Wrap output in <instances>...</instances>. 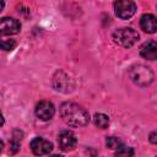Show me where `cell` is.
<instances>
[{"instance_id":"3","label":"cell","mask_w":157,"mask_h":157,"mask_svg":"<svg viewBox=\"0 0 157 157\" xmlns=\"http://www.w3.org/2000/svg\"><path fill=\"white\" fill-rule=\"evenodd\" d=\"M113 40L120 47L130 48L139 40V33L130 27H121L114 31Z\"/></svg>"},{"instance_id":"15","label":"cell","mask_w":157,"mask_h":157,"mask_svg":"<svg viewBox=\"0 0 157 157\" xmlns=\"http://www.w3.org/2000/svg\"><path fill=\"white\" fill-rule=\"evenodd\" d=\"M16 45H17V43L13 39H2L1 40V49L5 52H11L12 49H15Z\"/></svg>"},{"instance_id":"16","label":"cell","mask_w":157,"mask_h":157,"mask_svg":"<svg viewBox=\"0 0 157 157\" xmlns=\"http://www.w3.org/2000/svg\"><path fill=\"white\" fill-rule=\"evenodd\" d=\"M148 140H150V142H151V144L157 145V130H155V131H152V132L150 134Z\"/></svg>"},{"instance_id":"14","label":"cell","mask_w":157,"mask_h":157,"mask_svg":"<svg viewBox=\"0 0 157 157\" xmlns=\"http://www.w3.org/2000/svg\"><path fill=\"white\" fill-rule=\"evenodd\" d=\"M105 145H107V147H109V148H112V150H117L120 145H123V142H121V140H120L119 137L109 136V137H107V140H105Z\"/></svg>"},{"instance_id":"13","label":"cell","mask_w":157,"mask_h":157,"mask_svg":"<svg viewBox=\"0 0 157 157\" xmlns=\"http://www.w3.org/2000/svg\"><path fill=\"white\" fill-rule=\"evenodd\" d=\"M132 156H134V148L124 144L115 150V157H132Z\"/></svg>"},{"instance_id":"10","label":"cell","mask_w":157,"mask_h":157,"mask_svg":"<svg viewBox=\"0 0 157 157\" xmlns=\"http://www.w3.org/2000/svg\"><path fill=\"white\" fill-rule=\"evenodd\" d=\"M140 26L146 33H156L157 32V18L152 13H145L140 18Z\"/></svg>"},{"instance_id":"9","label":"cell","mask_w":157,"mask_h":157,"mask_svg":"<svg viewBox=\"0 0 157 157\" xmlns=\"http://www.w3.org/2000/svg\"><path fill=\"white\" fill-rule=\"evenodd\" d=\"M77 139L74 132L69 130H64L58 136V145L63 151H71L76 147Z\"/></svg>"},{"instance_id":"17","label":"cell","mask_w":157,"mask_h":157,"mask_svg":"<svg viewBox=\"0 0 157 157\" xmlns=\"http://www.w3.org/2000/svg\"><path fill=\"white\" fill-rule=\"evenodd\" d=\"M2 7H4V2H2V1H1V2H0V11H1V10H2Z\"/></svg>"},{"instance_id":"1","label":"cell","mask_w":157,"mask_h":157,"mask_svg":"<svg viewBox=\"0 0 157 157\" xmlns=\"http://www.w3.org/2000/svg\"><path fill=\"white\" fill-rule=\"evenodd\" d=\"M59 114L69 126H85L90 121L88 112L82 105L74 102H64L59 108Z\"/></svg>"},{"instance_id":"4","label":"cell","mask_w":157,"mask_h":157,"mask_svg":"<svg viewBox=\"0 0 157 157\" xmlns=\"http://www.w3.org/2000/svg\"><path fill=\"white\" fill-rule=\"evenodd\" d=\"M115 15L121 20H128L136 12V4L130 0H119L114 2Z\"/></svg>"},{"instance_id":"7","label":"cell","mask_w":157,"mask_h":157,"mask_svg":"<svg viewBox=\"0 0 157 157\" xmlns=\"http://www.w3.org/2000/svg\"><path fill=\"white\" fill-rule=\"evenodd\" d=\"M21 29V25L16 18L12 17H2L0 20V33L1 36H11L18 33Z\"/></svg>"},{"instance_id":"8","label":"cell","mask_w":157,"mask_h":157,"mask_svg":"<svg viewBox=\"0 0 157 157\" xmlns=\"http://www.w3.org/2000/svg\"><path fill=\"white\" fill-rule=\"evenodd\" d=\"M55 114V107L52 102L49 101H40L36 105V115L40 120H50Z\"/></svg>"},{"instance_id":"6","label":"cell","mask_w":157,"mask_h":157,"mask_svg":"<svg viewBox=\"0 0 157 157\" xmlns=\"http://www.w3.org/2000/svg\"><path fill=\"white\" fill-rule=\"evenodd\" d=\"M29 147L36 156H44V155H48L49 152H52L53 144L43 137H34L31 141Z\"/></svg>"},{"instance_id":"11","label":"cell","mask_w":157,"mask_h":157,"mask_svg":"<svg viewBox=\"0 0 157 157\" xmlns=\"http://www.w3.org/2000/svg\"><path fill=\"white\" fill-rule=\"evenodd\" d=\"M140 54L147 60H157V42L148 40L145 42L140 48Z\"/></svg>"},{"instance_id":"12","label":"cell","mask_w":157,"mask_h":157,"mask_svg":"<svg viewBox=\"0 0 157 157\" xmlns=\"http://www.w3.org/2000/svg\"><path fill=\"white\" fill-rule=\"evenodd\" d=\"M93 121H94V125H96L97 128H99V129H105V128H108V125H109V118H108V115H105V114H103V113H97V114H94Z\"/></svg>"},{"instance_id":"5","label":"cell","mask_w":157,"mask_h":157,"mask_svg":"<svg viewBox=\"0 0 157 157\" xmlns=\"http://www.w3.org/2000/svg\"><path fill=\"white\" fill-rule=\"evenodd\" d=\"M53 86L56 91L65 92V93L71 92L75 87L72 78H70V76L64 71H58L55 74V76L53 77Z\"/></svg>"},{"instance_id":"2","label":"cell","mask_w":157,"mask_h":157,"mask_svg":"<svg viewBox=\"0 0 157 157\" xmlns=\"http://www.w3.org/2000/svg\"><path fill=\"white\" fill-rule=\"evenodd\" d=\"M129 76L134 83L141 87L148 86L153 81V71L148 66L142 64L134 65L129 71Z\"/></svg>"},{"instance_id":"18","label":"cell","mask_w":157,"mask_h":157,"mask_svg":"<svg viewBox=\"0 0 157 157\" xmlns=\"http://www.w3.org/2000/svg\"><path fill=\"white\" fill-rule=\"evenodd\" d=\"M50 157H63V156H60V155H53V156H50Z\"/></svg>"}]
</instances>
